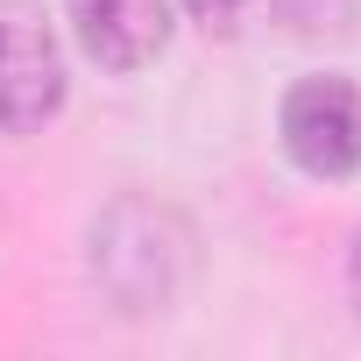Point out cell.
Wrapping results in <instances>:
<instances>
[{
  "instance_id": "1",
  "label": "cell",
  "mask_w": 361,
  "mask_h": 361,
  "mask_svg": "<svg viewBox=\"0 0 361 361\" xmlns=\"http://www.w3.org/2000/svg\"><path fill=\"white\" fill-rule=\"evenodd\" d=\"M92 276L128 319H156L192 283V227L156 199H114L92 220Z\"/></svg>"
},
{
  "instance_id": "2",
  "label": "cell",
  "mask_w": 361,
  "mask_h": 361,
  "mask_svg": "<svg viewBox=\"0 0 361 361\" xmlns=\"http://www.w3.org/2000/svg\"><path fill=\"white\" fill-rule=\"evenodd\" d=\"M64 43L43 0H0V135H43L64 114Z\"/></svg>"
},
{
  "instance_id": "3",
  "label": "cell",
  "mask_w": 361,
  "mask_h": 361,
  "mask_svg": "<svg viewBox=\"0 0 361 361\" xmlns=\"http://www.w3.org/2000/svg\"><path fill=\"white\" fill-rule=\"evenodd\" d=\"M276 142L283 156L319 177V185H340V177L361 170V85L340 71H312L283 92L276 106Z\"/></svg>"
},
{
  "instance_id": "4",
  "label": "cell",
  "mask_w": 361,
  "mask_h": 361,
  "mask_svg": "<svg viewBox=\"0 0 361 361\" xmlns=\"http://www.w3.org/2000/svg\"><path fill=\"white\" fill-rule=\"evenodd\" d=\"M64 15H71L78 50L99 71H114V78L149 71L170 50V36H177V8L170 0H64Z\"/></svg>"
},
{
  "instance_id": "5",
  "label": "cell",
  "mask_w": 361,
  "mask_h": 361,
  "mask_svg": "<svg viewBox=\"0 0 361 361\" xmlns=\"http://www.w3.org/2000/svg\"><path fill=\"white\" fill-rule=\"evenodd\" d=\"M269 8L283 15V29L290 36H305V43H347L354 36V0H269Z\"/></svg>"
},
{
  "instance_id": "6",
  "label": "cell",
  "mask_w": 361,
  "mask_h": 361,
  "mask_svg": "<svg viewBox=\"0 0 361 361\" xmlns=\"http://www.w3.org/2000/svg\"><path fill=\"white\" fill-rule=\"evenodd\" d=\"M177 8H185L206 36H220V43H234L248 22H255V8H262V0H177Z\"/></svg>"
},
{
  "instance_id": "7",
  "label": "cell",
  "mask_w": 361,
  "mask_h": 361,
  "mask_svg": "<svg viewBox=\"0 0 361 361\" xmlns=\"http://www.w3.org/2000/svg\"><path fill=\"white\" fill-rule=\"evenodd\" d=\"M347 298H354V319H361V234H354V248H347Z\"/></svg>"
}]
</instances>
